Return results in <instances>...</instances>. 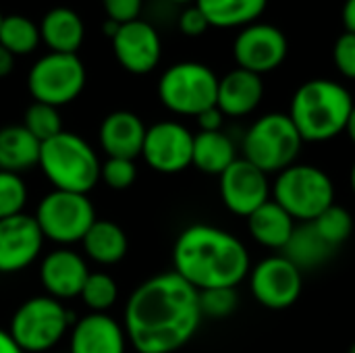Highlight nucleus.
<instances>
[{
    "mask_svg": "<svg viewBox=\"0 0 355 353\" xmlns=\"http://www.w3.org/2000/svg\"><path fill=\"white\" fill-rule=\"evenodd\" d=\"M264 98V81L260 75L245 71V69H233L225 77H218V94H216V106L225 117H248L252 114Z\"/></svg>",
    "mask_w": 355,
    "mask_h": 353,
    "instance_id": "obj_20",
    "label": "nucleus"
},
{
    "mask_svg": "<svg viewBox=\"0 0 355 353\" xmlns=\"http://www.w3.org/2000/svg\"><path fill=\"white\" fill-rule=\"evenodd\" d=\"M37 166L54 189L89 193L100 181L102 162L87 139L73 131H60L42 144Z\"/></svg>",
    "mask_w": 355,
    "mask_h": 353,
    "instance_id": "obj_4",
    "label": "nucleus"
},
{
    "mask_svg": "<svg viewBox=\"0 0 355 353\" xmlns=\"http://www.w3.org/2000/svg\"><path fill=\"white\" fill-rule=\"evenodd\" d=\"M272 200L295 223H312L335 204V185L322 169L295 162L277 175Z\"/></svg>",
    "mask_w": 355,
    "mask_h": 353,
    "instance_id": "obj_6",
    "label": "nucleus"
},
{
    "mask_svg": "<svg viewBox=\"0 0 355 353\" xmlns=\"http://www.w3.org/2000/svg\"><path fill=\"white\" fill-rule=\"evenodd\" d=\"M37 25H40L42 44L50 52L77 54V50L85 40V23L81 15L69 6L50 8Z\"/></svg>",
    "mask_w": 355,
    "mask_h": 353,
    "instance_id": "obj_21",
    "label": "nucleus"
},
{
    "mask_svg": "<svg viewBox=\"0 0 355 353\" xmlns=\"http://www.w3.org/2000/svg\"><path fill=\"white\" fill-rule=\"evenodd\" d=\"M127 335L123 322L108 312H89L73 322L69 353H125Z\"/></svg>",
    "mask_w": 355,
    "mask_h": 353,
    "instance_id": "obj_18",
    "label": "nucleus"
},
{
    "mask_svg": "<svg viewBox=\"0 0 355 353\" xmlns=\"http://www.w3.org/2000/svg\"><path fill=\"white\" fill-rule=\"evenodd\" d=\"M349 185H352V191L355 193V162L352 166V173H349Z\"/></svg>",
    "mask_w": 355,
    "mask_h": 353,
    "instance_id": "obj_44",
    "label": "nucleus"
},
{
    "mask_svg": "<svg viewBox=\"0 0 355 353\" xmlns=\"http://www.w3.org/2000/svg\"><path fill=\"white\" fill-rule=\"evenodd\" d=\"M87 71L77 54L48 52L40 56L27 73V89L33 102L60 108L71 104L85 89Z\"/></svg>",
    "mask_w": 355,
    "mask_h": 353,
    "instance_id": "obj_10",
    "label": "nucleus"
},
{
    "mask_svg": "<svg viewBox=\"0 0 355 353\" xmlns=\"http://www.w3.org/2000/svg\"><path fill=\"white\" fill-rule=\"evenodd\" d=\"M237 304H239V298H237V289L233 287H216V289L200 291L202 316H208L214 320L229 318L237 310Z\"/></svg>",
    "mask_w": 355,
    "mask_h": 353,
    "instance_id": "obj_33",
    "label": "nucleus"
},
{
    "mask_svg": "<svg viewBox=\"0 0 355 353\" xmlns=\"http://www.w3.org/2000/svg\"><path fill=\"white\" fill-rule=\"evenodd\" d=\"M196 6L206 15L210 27L241 29L260 21L268 0H196Z\"/></svg>",
    "mask_w": 355,
    "mask_h": 353,
    "instance_id": "obj_27",
    "label": "nucleus"
},
{
    "mask_svg": "<svg viewBox=\"0 0 355 353\" xmlns=\"http://www.w3.org/2000/svg\"><path fill=\"white\" fill-rule=\"evenodd\" d=\"M295 225L297 223L272 198L248 216V231L252 239L268 250L283 252Z\"/></svg>",
    "mask_w": 355,
    "mask_h": 353,
    "instance_id": "obj_23",
    "label": "nucleus"
},
{
    "mask_svg": "<svg viewBox=\"0 0 355 353\" xmlns=\"http://www.w3.org/2000/svg\"><path fill=\"white\" fill-rule=\"evenodd\" d=\"M318 235L335 250H339L354 233V216L347 208L333 204L318 218L312 221Z\"/></svg>",
    "mask_w": 355,
    "mask_h": 353,
    "instance_id": "obj_29",
    "label": "nucleus"
},
{
    "mask_svg": "<svg viewBox=\"0 0 355 353\" xmlns=\"http://www.w3.org/2000/svg\"><path fill=\"white\" fill-rule=\"evenodd\" d=\"M281 254L304 273L324 266L337 254V250L318 235L312 223H297Z\"/></svg>",
    "mask_w": 355,
    "mask_h": 353,
    "instance_id": "obj_24",
    "label": "nucleus"
},
{
    "mask_svg": "<svg viewBox=\"0 0 355 353\" xmlns=\"http://www.w3.org/2000/svg\"><path fill=\"white\" fill-rule=\"evenodd\" d=\"M341 19H343L345 31L355 33V0H345L343 10H341Z\"/></svg>",
    "mask_w": 355,
    "mask_h": 353,
    "instance_id": "obj_39",
    "label": "nucleus"
},
{
    "mask_svg": "<svg viewBox=\"0 0 355 353\" xmlns=\"http://www.w3.org/2000/svg\"><path fill=\"white\" fill-rule=\"evenodd\" d=\"M71 327L73 320L67 306L44 293L25 300L15 310L8 333L25 353H44L56 347Z\"/></svg>",
    "mask_w": 355,
    "mask_h": 353,
    "instance_id": "obj_7",
    "label": "nucleus"
},
{
    "mask_svg": "<svg viewBox=\"0 0 355 353\" xmlns=\"http://www.w3.org/2000/svg\"><path fill=\"white\" fill-rule=\"evenodd\" d=\"M12 69H15V56L6 48L0 46V79L8 77L12 73Z\"/></svg>",
    "mask_w": 355,
    "mask_h": 353,
    "instance_id": "obj_41",
    "label": "nucleus"
},
{
    "mask_svg": "<svg viewBox=\"0 0 355 353\" xmlns=\"http://www.w3.org/2000/svg\"><path fill=\"white\" fill-rule=\"evenodd\" d=\"M42 44L40 25L25 15H6L0 23V46L15 58L31 54Z\"/></svg>",
    "mask_w": 355,
    "mask_h": 353,
    "instance_id": "obj_28",
    "label": "nucleus"
},
{
    "mask_svg": "<svg viewBox=\"0 0 355 353\" xmlns=\"http://www.w3.org/2000/svg\"><path fill=\"white\" fill-rule=\"evenodd\" d=\"M81 246L83 254L100 266L119 264L129 252V239L123 227L106 218H96L81 239Z\"/></svg>",
    "mask_w": 355,
    "mask_h": 353,
    "instance_id": "obj_22",
    "label": "nucleus"
},
{
    "mask_svg": "<svg viewBox=\"0 0 355 353\" xmlns=\"http://www.w3.org/2000/svg\"><path fill=\"white\" fill-rule=\"evenodd\" d=\"M33 218L44 239L60 248H69L73 243H81L98 216L87 193L52 189L40 200Z\"/></svg>",
    "mask_w": 355,
    "mask_h": 353,
    "instance_id": "obj_9",
    "label": "nucleus"
},
{
    "mask_svg": "<svg viewBox=\"0 0 355 353\" xmlns=\"http://www.w3.org/2000/svg\"><path fill=\"white\" fill-rule=\"evenodd\" d=\"M304 139L287 112H268L252 123L245 131L241 150L243 158L266 175L281 173L295 164Z\"/></svg>",
    "mask_w": 355,
    "mask_h": 353,
    "instance_id": "obj_5",
    "label": "nucleus"
},
{
    "mask_svg": "<svg viewBox=\"0 0 355 353\" xmlns=\"http://www.w3.org/2000/svg\"><path fill=\"white\" fill-rule=\"evenodd\" d=\"M102 6L106 10V19H112L123 25L139 19L144 0H102Z\"/></svg>",
    "mask_w": 355,
    "mask_h": 353,
    "instance_id": "obj_36",
    "label": "nucleus"
},
{
    "mask_svg": "<svg viewBox=\"0 0 355 353\" xmlns=\"http://www.w3.org/2000/svg\"><path fill=\"white\" fill-rule=\"evenodd\" d=\"M218 77L198 60L171 64L158 79V100L166 110L179 117H198L216 106Z\"/></svg>",
    "mask_w": 355,
    "mask_h": 353,
    "instance_id": "obj_8",
    "label": "nucleus"
},
{
    "mask_svg": "<svg viewBox=\"0 0 355 353\" xmlns=\"http://www.w3.org/2000/svg\"><path fill=\"white\" fill-rule=\"evenodd\" d=\"M193 133L179 121H158L148 127L141 158L162 175H177L191 166Z\"/></svg>",
    "mask_w": 355,
    "mask_h": 353,
    "instance_id": "obj_13",
    "label": "nucleus"
},
{
    "mask_svg": "<svg viewBox=\"0 0 355 353\" xmlns=\"http://www.w3.org/2000/svg\"><path fill=\"white\" fill-rule=\"evenodd\" d=\"M79 298L89 308V312H108L119 298L116 281L104 270L89 273Z\"/></svg>",
    "mask_w": 355,
    "mask_h": 353,
    "instance_id": "obj_30",
    "label": "nucleus"
},
{
    "mask_svg": "<svg viewBox=\"0 0 355 353\" xmlns=\"http://www.w3.org/2000/svg\"><path fill=\"white\" fill-rule=\"evenodd\" d=\"M42 144L23 127L6 125L0 129V171L6 173H27L37 166Z\"/></svg>",
    "mask_w": 355,
    "mask_h": 353,
    "instance_id": "obj_25",
    "label": "nucleus"
},
{
    "mask_svg": "<svg viewBox=\"0 0 355 353\" xmlns=\"http://www.w3.org/2000/svg\"><path fill=\"white\" fill-rule=\"evenodd\" d=\"M110 42L116 62L133 75L152 73L162 58V37L158 29L144 19L123 23Z\"/></svg>",
    "mask_w": 355,
    "mask_h": 353,
    "instance_id": "obj_15",
    "label": "nucleus"
},
{
    "mask_svg": "<svg viewBox=\"0 0 355 353\" xmlns=\"http://www.w3.org/2000/svg\"><path fill=\"white\" fill-rule=\"evenodd\" d=\"M250 270L252 260L243 241L214 225H191L179 233L173 246V273L198 291L237 289Z\"/></svg>",
    "mask_w": 355,
    "mask_h": 353,
    "instance_id": "obj_2",
    "label": "nucleus"
},
{
    "mask_svg": "<svg viewBox=\"0 0 355 353\" xmlns=\"http://www.w3.org/2000/svg\"><path fill=\"white\" fill-rule=\"evenodd\" d=\"M23 127L40 141H48L54 135H58L62 129V119L58 108L50 106V104H42V102H33L27 106L25 117H23Z\"/></svg>",
    "mask_w": 355,
    "mask_h": 353,
    "instance_id": "obj_31",
    "label": "nucleus"
},
{
    "mask_svg": "<svg viewBox=\"0 0 355 353\" xmlns=\"http://www.w3.org/2000/svg\"><path fill=\"white\" fill-rule=\"evenodd\" d=\"M0 353H25L10 337L8 329H0Z\"/></svg>",
    "mask_w": 355,
    "mask_h": 353,
    "instance_id": "obj_40",
    "label": "nucleus"
},
{
    "mask_svg": "<svg viewBox=\"0 0 355 353\" xmlns=\"http://www.w3.org/2000/svg\"><path fill=\"white\" fill-rule=\"evenodd\" d=\"M146 123L131 110H112L98 129V141L106 158L135 160L141 156L146 139Z\"/></svg>",
    "mask_w": 355,
    "mask_h": 353,
    "instance_id": "obj_19",
    "label": "nucleus"
},
{
    "mask_svg": "<svg viewBox=\"0 0 355 353\" xmlns=\"http://www.w3.org/2000/svg\"><path fill=\"white\" fill-rule=\"evenodd\" d=\"M27 185L21 175L0 171V221L17 216L27 204Z\"/></svg>",
    "mask_w": 355,
    "mask_h": 353,
    "instance_id": "obj_32",
    "label": "nucleus"
},
{
    "mask_svg": "<svg viewBox=\"0 0 355 353\" xmlns=\"http://www.w3.org/2000/svg\"><path fill=\"white\" fill-rule=\"evenodd\" d=\"M218 179L220 200L225 208L237 216L248 218L270 200L272 189L268 183V175L245 158H237Z\"/></svg>",
    "mask_w": 355,
    "mask_h": 353,
    "instance_id": "obj_14",
    "label": "nucleus"
},
{
    "mask_svg": "<svg viewBox=\"0 0 355 353\" xmlns=\"http://www.w3.org/2000/svg\"><path fill=\"white\" fill-rule=\"evenodd\" d=\"M287 54V35L272 23L256 21L248 27H241L233 42V58L237 67L260 77L279 69L285 62Z\"/></svg>",
    "mask_w": 355,
    "mask_h": 353,
    "instance_id": "obj_12",
    "label": "nucleus"
},
{
    "mask_svg": "<svg viewBox=\"0 0 355 353\" xmlns=\"http://www.w3.org/2000/svg\"><path fill=\"white\" fill-rule=\"evenodd\" d=\"M168 2H173V4H196V0H168Z\"/></svg>",
    "mask_w": 355,
    "mask_h": 353,
    "instance_id": "obj_45",
    "label": "nucleus"
},
{
    "mask_svg": "<svg viewBox=\"0 0 355 353\" xmlns=\"http://www.w3.org/2000/svg\"><path fill=\"white\" fill-rule=\"evenodd\" d=\"M248 277L254 300L268 310L291 308L304 289V273L283 254L260 260Z\"/></svg>",
    "mask_w": 355,
    "mask_h": 353,
    "instance_id": "obj_11",
    "label": "nucleus"
},
{
    "mask_svg": "<svg viewBox=\"0 0 355 353\" xmlns=\"http://www.w3.org/2000/svg\"><path fill=\"white\" fill-rule=\"evenodd\" d=\"M202 318L200 291L171 270L135 287L125 304L123 329L137 353H175L193 339Z\"/></svg>",
    "mask_w": 355,
    "mask_h": 353,
    "instance_id": "obj_1",
    "label": "nucleus"
},
{
    "mask_svg": "<svg viewBox=\"0 0 355 353\" xmlns=\"http://www.w3.org/2000/svg\"><path fill=\"white\" fill-rule=\"evenodd\" d=\"M179 29H181L183 35L198 37V35H204V33L210 29V23H208L206 15H204L196 4H189V6L179 15Z\"/></svg>",
    "mask_w": 355,
    "mask_h": 353,
    "instance_id": "obj_37",
    "label": "nucleus"
},
{
    "mask_svg": "<svg viewBox=\"0 0 355 353\" xmlns=\"http://www.w3.org/2000/svg\"><path fill=\"white\" fill-rule=\"evenodd\" d=\"M119 27H121V25H119L116 21H112V19H106V23H104V33H106V35L112 40V37H114V33L119 31Z\"/></svg>",
    "mask_w": 355,
    "mask_h": 353,
    "instance_id": "obj_43",
    "label": "nucleus"
},
{
    "mask_svg": "<svg viewBox=\"0 0 355 353\" xmlns=\"http://www.w3.org/2000/svg\"><path fill=\"white\" fill-rule=\"evenodd\" d=\"M333 62H335V69L343 77L355 81V33L343 31L335 40V46H333Z\"/></svg>",
    "mask_w": 355,
    "mask_h": 353,
    "instance_id": "obj_35",
    "label": "nucleus"
},
{
    "mask_svg": "<svg viewBox=\"0 0 355 353\" xmlns=\"http://www.w3.org/2000/svg\"><path fill=\"white\" fill-rule=\"evenodd\" d=\"M347 353H355V343L352 345V347H349V352H347Z\"/></svg>",
    "mask_w": 355,
    "mask_h": 353,
    "instance_id": "obj_46",
    "label": "nucleus"
},
{
    "mask_svg": "<svg viewBox=\"0 0 355 353\" xmlns=\"http://www.w3.org/2000/svg\"><path fill=\"white\" fill-rule=\"evenodd\" d=\"M200 131H223V123H225V114L218 110V106H212L204 112H200L196 117Z\"/></svg>",
    "mask_w": 355,
    "mask_h": 353,
    "instance_id": "obj_38",
    "label": "nucleus"
},
{
    "mask_svg": "<svg viewBox=\"0 0 355 353\" xmlns=\"http://www.w3.org/2000/svg\"><path fill=\"white\" fill-rule=\"evenodd\" d=\"M137 179V164L135 160L127 158H106L100 169V181L114 191L129 189Z\"/></svg>",
    "mask_w": 355,
    "mask_h": 353,
    "instance_id": "obj_34",
    "label": "nucleus"
},
{
    "mask_svg": "<svg viewBox=\"0 0 355 353\" xmlns=\"http://www.w3.org/2000/svg\"><path fill=\"white\" fill-rule=\"evenodd\" d=\"M354 104V98L345 85L318 77L295 89L287 114L300 131L304 144H320L345 133Z\"/></svg>",
    "mask_w": 355,
    "mask_h": 353,
    "instance_id": "obj_3",
    "label": "nucleus"
},
{
    "mask_svg": "<svg viewBox=\"0 0 355 353\" xmlns=\"http://www.w3.org/2000/svg\"><path fill=\"white\" fill-rule=\"evenodd\" d=\"M89 273L92 270L87 268L83 254L71 248H56L46 254L40 264V283L46 295L58 302H67L79 298Z\"/></svg>",
    "mask_w": 355,
    "mask_h": 353,
    "instance_id": "obj_17",
    "label": "nucleus"
},
{
    "mask_svg": "<svg viewBox=\"0 0 355 353\" xmlns=\"http://www.w3.org/2000/svg\"><path fill=\"white\" fill-rule=\"evenodd\" d=\"M44 235L31 214H17L0 221V275H15L29 268L44 248Z\"/></svg>",
    "mask_w": 355,
    "mask_h": 353,
    "instance_id": "obj_16",
    "label": "nucleus"
},
{
    "mask_svg": "<svg viewBox=\"0 0 355 353\" xmlns=\"http://www.w3.org/2000/svg\"><path fill=\"white\" fill-rule=\"evenodd\" d=\"M345 133H347V137L352 139V144L355 146V104H354V110H352V114H349V121H347Z\"/></svg>",
    "mask_w": 355,
    "mask_h": 353,
    "instance_id": "obj_42",
    "label": "nucleus"
},
{
    "mask_svg": "<svg viewBox=\"0 0 355 353\" xmlns=\"http://www.w3.org/2000/svg\"><path fill=\"white\" fill-rule=\"evenodd\" d=\"M237 160V148L225 131H200L193 135L191 164L206 175L220 177Z\"/></svg>",
    "mask_w": 355,
    "mask_h": 353,
    "instance_id": "obj_26",
    "label": "nucleus"
},
{
    "mask_svg": "<svg viewBox=\"0 0 355 353\" xmlns=\"http://www.w3.org/2000/svg\"><path fill=\"white\" fill-rule=\"evenodd\" d=\"M2 19H4V15H2V12H0V23H2Z\"/></svg>",
    "mask_w": 355,
    "mask_h": 353,
    "instance_id": "obj_47",
    "label": "nucleus"
}]
</instances>
